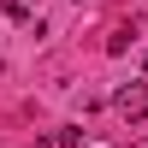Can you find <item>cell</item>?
<instances>
[{"instance_id":"cell-5","label":"cell","mask_w":148,"mask_h":148,"mask_svg":"<svg viewBox=\"0 0 148 148\" xmlns=\"http://www.w3.org/2000/svg\"><path fill=\"white\" fill-rule=\"evenodd\" d=\"M77 6H83V0H77Z\"/></svg>"},{"instance_id":"cell-3","label":"cell","mask_w":148,"mask_h":148,"mask_svg":"<svg viewBox=\"0 0 148 148\" xmlns=\"http://www.w3.org/2000/svg\"><path fill=\"white\" fill-rule=\"evenodd\" d=\"M53 148H83V130H77V125H65V130L53 136Z\"/></svg>"},{"instance_id":"cell-1","label":"cell","mask_w":148,"mask_h":148,"mask_svg":"<svg viewBox=\"0 0 148 148\" xmlns=\"http://www.w3.org/2000/svg\"><path fill=\"white\" fill-rule=\"evenodd\" d=\"M113 107H119L125 119H148V89H142V83H130V89L113 95Z\"/></svg>"},{"instance_id":"cell-2","label":"cell","mask_w":148,"mask_h":148,"mask_svg":"<svg viewBox=\"0 0 148 148\" xmlns=\"http://www.w3.org/2000/svg\"><path fill=\"white\" fill-rule=\"evenodd\" d=\"M125 47H130V24H119V30L107 36V53H125Z\"/></svg>"},{"instance_id":"cell-4","label":"cell","mask_w":148,"mask_h":148,"mask_svg":"<svg viewBox=\"0 0 148 148\" xmlns=\"http://www.w3.org/2000/svg\"><path fill=\"white\" fill-rule=\"evenodd\" d=\"M6 12H12V18H30V12H36V0H6Z\"/></svg>"}]
</instances>
